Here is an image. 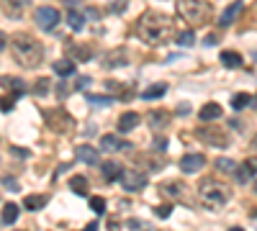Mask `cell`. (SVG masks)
<instances>
[{"mask_svg": "<svg viewBox=\"0 0 257 231\" xmlns=\"http://www.w3.org/2000/svg\"><path fill=\"white\" fill-rule=\"evenodd\" d=\"M100 149H103V152H131V144L121 142L118 136L108 134V136H103V139H100Z\"/></svg>", "mask_w": 257, "mask_h": 231, "instance_id": "obj_10", "label": "cell"}, {"mask_svg": "<svg viewBox=\"0 0 257 231\" xmlns=\"http://www.w3.org/2000/svg\"><path fill=\"white\" fill-rule=\"evenodd\" d=\"M16 219H18V206L16 203H5L3 206V224L10 226V224H16Z\"/></svg>", "mask_w": 257, "mask_h": 231, "instance_id": "obj_26", "label": "cell"}, {"mask_svg": "<svg viewBox=\"0 0 257 231\" xmlns=\"http://www.w3.org/2000/svg\"><path fill=\"white\" fill-rule=\"evenodd\" d=\"M100 169H103V180H108V182L121 180V175H124L121 164H116V162H103V164H100Z\"/></svg>", "mask_w": 257, "mask_h": 231, "instance_id": "obj_15", "label": "cell"}, {"mask_svg": "<svg viewBox=\"0 0 257 231\" xmlns=\"http://www.w3.org/2000/svg\"><path fill=\"white\" fill-rule=\"evenodd\" d=\"M137 34L142 41L152 44V46H160L165 44L168 39L175 36V21L170 18V15L165 13H157V10H147L139 23H137Z\"/></svg>", "mask_w": 257, "mask_h": 231, "instance_id": "obj_1", "label": "cell"}, {"mask_svg": "<svg viewBox=\"0 0 257 231\" xmlns=\"http://www.w3.org/2000/svg\"><path fill=\"white\" fill-rule=\"evenodd\" d=\"M44 121L52 126V131L57 134H70L75 129V118L65 111V108H52V111H44Z\"/></svg>", "mask_w": 257, "mask_h": 231, "instance_id": "obj_5", "label": "cell"}, {"mask_svg": "<svg viewBox=\"0 0 257 231\" xmlns=\"http://www.w3.org/2000/svg\"><path fill=\"white\" fill-rule=\"evenodd\" d=\"M177 13L190 26H203L211 18V5L206 0H177Z\"/></svg>", "mask_w": 257, "mask_h": 231, "instance_id": "obj_4", "label": "cell"}, {"mask_svg": "<svg viewBox=\"0 0 257 231\" xmlns=\"http://www.w3.org/2000/svg\"><path fill=\"white\" fill-rule=\"evenodd\" d=\"M250 103H252V100H250V95H245V92H239V95L232 98V108H234V111H242V108L250 105Z\"/></svg>", "mask_w": 257, "mask_h": 231, "instance_id": "obj_32", "label": "cell"}, {"mask_svg": "<svg viewBox=\"0 0 257 231\" xmlns=\"http://www.w3.org/2000/svg\"><path fill=\"white\" fill-rule=\"evenodd\" d=\"M85 15H87V18H93V21H95V18H98V10H93V8H90Z\"/></svg>", "mask_w": 257, "mask_h": 231, "instance_id": "obj_46", "label": "cell"}, {"mask_svg": "<svg viewBox=\"0 0 257 231\" xmlns=\"http://www.w3.org/2000/svg\"><path fill=\"white\" fill-rule=\"evenodd\" d=\"M229 231H242V229H237V226H234V229H229Z\"/></svg>", "mask_w": 257, "mask_h": 231, "instance_id": "obj_48", "label": "cell"}, {"mask_svg": "<svg viewBox=\"0 0 257 231\" xmlns=\"http://www.w3.org/2000/svg\"><path fill=\"white\" fill-rule=\"evenodd\" d=\"M80 231H98V224L93 221V224H87V226H85V229H80Z\"/></svg>", "mask_w": 257, "mask_h": 231, "instance_id": "obj_44", "label": "cell"}, {"mask_svg": "<svg viewBox=\"0 0 257 231\" xmlns=\"http://www.w3.org/2000/svg\"><path fill=\"white\" fill-rule=\"evenodd\" d=\"M129 226H131L134 231H149V226H147L144 221H129Z\"/></svg>", "mask_w": 257, "mask_h": 231, "instance_id": "obj_39", "label": "cell"}, {"mask_svg": "<svg viewBox=\"0 0 257 231\" xmlns=\"http://www.w3.org/2000/svg\"><path fill=\"white\" fill-rule=\"evenodd\" d=\"M3 85H10V87H16V90H13V92H16V95H23V92H26V85L18 80V77H10V80H8V77H3Z\"/></svg>", "mask_w": 257, "mask_h": 231, "instance_id": "obj_31", "label": "cell"}, {"mask_svg": "<svg viewBox=\"0 0 257 231\" xmlns=\"http://www.w3.org/2000/svg\"><path fill=\"white\" fill-rule=\"evenodd\" d=\"M49 90H52V80L49 77H39L36 85H34V92L39 98H44V95H49Z\"/></svg>", "mask_w": 257, "mask_h": 231, "instance_id": "obj_27", "label": "cell"}, {"mask_svg": "<svg viewBox=\"0 0 257 231\" xmlns=\"http://www.w3.org/2000/svg\"><path fill=\"white\" fill-rule=\"evenodd\" d=\"M232 175H234V180H237L239 185H245V182L250 180V175H252V172L247 169V164H237V169H234Z\"/></svg>", "mask_w": 257, "mask_h": 231, "instance_id": "obj_30", "label": "cell"}, {"mask_svg": "<svg viewBox=\"0 0 257 231\" xmlns=\"http://www.w3.org/2000/svg\"><path fill=\"white\" fill-rule=\"evenodd\" d=\"M206 164V157L203 154H195V152H188L183 159H180V169H183L185 175H193V172H201Z\"/></svg>", "mask_w": 257, "mask_h": 231, "instance_id": "obj_9", "label": "cell"}, {"mask_svg": "<svg viewBox=\"0 0 257 231\" xmlns=\"http://www.w3.org/2000/svg\"><path fill=\"white\" fill-rule=\"evenodd\" d=\"M165 92H168V85L165 82H155V85H149L147 90H142V98L144 100H157V98H162Z\"/></svg>", "mask_w": 257, "mask_h": 231, "instance_id": "obj_18", "label": "cell"}, {"mask_svg": "<svg viewBox=\"0 0 257 231\" xmlns=\"http://www.w3.org/2000/svg\"><path fill=\"white\" fill-rule=\"evenodd\" d=\"M67 26H70L72 31H83L85 18H83V13H80L78 8H70V10H67Z\"/></svg>", "mask_w": 257, "mask_h": 231, "instance_id": "obj_21", "label": "cell"}, {"mask_svg": "<svg viewBox=\"0 0 257 231\" xmlns=\"http://www.w3.org/2000/svg\"><path fill=\"white\" fill-rule=\"evenodd\" d=\"M111 10L113 13H124L126 10V0H111Z\"/></svg>", "mask_w": 257, "mask_h": 231, "instance_id": "obj_36", "label": "cell"}, {"mask_svg": "<svg viewBox=\"0 0 257 231\" xmlns=\"http://www.w3.org/2000/svg\"><path fill=\"white\" fill-rule=\"evenodd\" d=\"M216 41H219V36H214V34L206 36V44H208V46H211V44H216Z\"/></svg>", "mask_w": 257, "mask_h": 231, "instance_id": "obj_45", "label": "cell"}, {"mask_svg": "<svg viewBox=\"0 0 257 231\" xmlns=\"http://www.w3.org/2000/svg\"><path fill=\"white\" fill-rule=\"evenodd\" d=\"M147 121H149V126H152L155 131H160V129H165L170 123V113L168 111H152L147 116Z\"/></svg>", "mask_w": 257, "mask_h": 231, "instance_id": "obj_13", "label": "cell"}, {"mask_svg": "<svg viewBox=\"0 0 257 231\" xmlns=\"http://www.w3.org/2000/svg\"><path fill=\"white\" fill-rule=\"evenodd\" d=\"M90 82H93L90 77H78V87H80V90H83V87H87Z\"/></svg>", "mask_w": 257, "mask_h": 231, "instance_id": "obj_41", "label": "cell"}, {"mask_svg": "<svg viewBox=\"0 0 257 231\" xmlns=\"http://www.w3.org/2000/svg\"><path fill=\"white\" fill-rule=\"evenodd\" d=\"M221 65H224L226 70L242 67V54H237V52H221Z\"/></svg>", "mask_w": 257, "mask_h": 231, "instance_id": "obj_22", "label": "cell"}, {"mask_svg": "<svg viewBox=\"0 0 257 231\" xmlns=\"http://www.w3.org/2000/svg\"><path fill=\"white\" fill-rule=\"evenodd\" d=\"M36 23L41 31H54L57 23H59V10L52 8V5H41L36 8Z\"/></svg>", "mask_w": 257, "mask_h": 231, "instance_id": "obj_7", "label": "cell"}, {"mask_svg": "<svg viewBox=\"0 0 257 231\" xmlns=\"http://www.w3.org/2000/svg\"><path fill=\"white\" fill-rule=\"evenodd\" d=\"M57 95H59V98H65V95H67V85H65V82H62V85H57Z\"/></svg>", "mask_w": 257, "mask_h": 231, "instance_id": "obj_43", "label": "cell"}, {"mask_svg": "<svg viewBox=\"0 0 257 231\" xmlns=\"http://www.w3.org/2000/svg\"><path fill=\"white\" fill-rule=\"evenodd\" d=\"M70 190H72L75 195H87V180H85L83 175H75V177L70 180Z\"/></svg>", "mask_w": 257, "mask_h": 231, "instance_id": "obj_24", "label": "cell"}, {"mask_svg": "<svg viewBox=\"0 0 257 231\" xmlns=\"http://www.w3.org/2000/svg\"><path fill=\"white\" fill-rule=\"evenodd\" d=\"M121 185H124L126 193H139L147 185V175L139 172V169H129V172L121 175Z\"/></svg>", "mask_w": 257, "mask_h": 231, "instance_id": "obj_8", "label": "cell"}, {"mask_svg": "<svg viewBox=\"0 0 257 231\" xmlns=\"http://www.w3.org/2000/svg\"><path fill=\"white\" fill-rule=\"evenodd\" d=\"M155 213H157V219H168V216L172 213V206H170V203H165V206H157V208H155Z\"/></svg>", "mask_w": 257, "mask_h": 231, "instance_id": "obj_35", "label": "cell"}, {"mask_svg": "<svg viewBox=\"0 0 257 231\" xmlns=\"http://www.w3.org/2000/svg\"><path fill=\"white\" fill-rule=\"evenodd\" d=\"M232 198V188L219 180H203L198 185V203L206 211H219L226 206V200Z\"/></svg>", "mask_w": 257, "mask_h": 231, "instance_id": "obj_3", "label": "cell"}, {"mask_svg": "<svg viewBox=\"0 0 257 231\" xmlns=\"http://www.w3.org/2000/svg\"><path fill=\"white\" fill-rule=\"evenodd\" d=\"M245 164H247V169H250V172H252V175L257 172V159H247Z\"/></svg>", "mask_w": 257, "mask_h": 231, "instance_id": "obj_42", "label": "cell"}, {"mask_svg": "<svg viewBox=\"0 0 257 231\" xmlns=\"http://www.w3.org/2000/svg\"><path fill=\"white\" fill-rule=\"evenodd\" d=\"M10 54H13V59H16L21 67L31 70V67H36L41 62L44 46L34 36H28V34H16L10 39Z\"/></svg>", "mask_w": 257, "mask_h": 231, "instance_id": "obj_2", "label": "cell"}, {"mask_svg": "<svg viewBox=\"0 0 257 231\" xmlns=\"http://www.w3.org/2000/svg\"><path fill=\"white\" fill-rule=\"evenodd\" d=\"M177 113H180V116H188V113H190V105H188V103H180V105H177Z\"/></svg>", "mask_w": 257, "mask_h": 231, "instance_id": "obj_40", "label": "cell"}, {"mask_svg": "<svg viewBox=\"0 0 257 231\" xmlns=\"http://www.w3.org/2000/svg\"><path fill=\"white\" fill-rule=\"evenodd\" d=\"M198 116H201V121H216L221 116V105L219 103H206L198 111Z\"/></svg>", "mask_w": 257, "mask_h": 231, "instance_id": "obj_19", "label": "cell"}, {"mask_svg": "<svg viewBox=\"0 0 257 231\" xmlns=\"http://www.w3.org/2000/svg\"><path fill=\"white\" fill-rule=\"evenodd\" d=\"M70 57L78 59V62H87L90 57H93V49H90L87 44H72L70 46Z\"/></svg>", "mask_w": 257, "mask_h": 231, "instance_id": "obj_16", "label": "cell"}, {"mask_svg": "<svg viewBox=\"0 0 257 231\" xmlns=\"http://www.w3.org/2000/svg\"><path fill=\"white\" fill-rule=\"evenodd\" d=\"M252 147H255V149H257V136H255V139H252Z\"/></svg>", "mask_w": 257, "mask_h": 231, "instance_id": "obj_47", "label": "cell"}, {"mask_svg": "<svg viewBox=\"0 0 257 231\" xmlns=\"http://www.w3.org/2000/svg\"><path fill=\"white\" fill-rule=\"evenodd\" d=\"M255 193H257V182H255Z\"/></svg>", "mask_w": 257, "mask_h": 231, "instance_id": "obj_49", "label": "cell"}, {"mask_svg": "<svg viewBox=\"0 0 257 231\" xmlns=\"http://www.w3.org/2000/svg\"><path fill=\"white\" fill-rule=\"evenodd\" d=\"M103 62H105V67H124L129 62V54H126V49H113Z\"/></svg>", "mask_w": 257, "mask_h": 231, "instance_id": "obj_14", "label": "cell"}, {"mask_svg": "<svg viewBox=\"0 0 257 231\" xmlns=\"http://www.w3.org/2000/svg\"><path fill=\"white\" fill-rule=\"evenodd\" d=\"M242 13V0H237V3H232L229 8H226L224 13H221V18H219V26H232L234 23V18H237V15Z\"/></svg>", "mask_w": 257, "mask_h": 231, "instance_id": "obj_12", "label": "cell"}, {"mask_svg": "<svg viewBox=\"0 0 257 231\" xmlns=\"http://www.w3.org/2000/svg\"><path fill=\"white\" fill-rule=\"evenodd\" d=\"M252 103H255V105H257V98H255V100H252Z\"/></svg>", "mask_w": 257, "mask_h": 231, "instance_id": "obj_50", "label": "cell"}, {"mask_svg": "<svg viewBox=\"0 0 257 231\" xmlns=\"http://www.w3.org/2000/svg\"><path fill=\"white\" fill-rule=\"evenodd\" d=\"M255 59H257V52H255Z\"/></svg>", "mask_w": 257, "mask_h": 231, "instance_id": "obj_51", "label": "cell"}, {"mask_svg": "<svg viewBox=\"0 0 257 231\" xmlns=\"http://www.w3.org/2000/svg\"><path fill=\"white\" fill-rule=\"evenodd\" d=\"M90 208L95 213H105V200L103 198H90Z\"/></svg>", "mask_w": 257, "mask_h": 231, "instance_id": "obj_34", "label": "cell"}, {"mask_svg": "<svg viewBox=\"0 0 257 231\" xmlns=\"http://www.w3.org/2000/svg\"><path fill=\"white\" fill-rule=\"evenodd\" d=\"M85 98H87L90 105H100V108L113 105V98H105V95H93V92H90V95H85Z\"/></svg>", "mask_w": 257, "mask_h": 231, "instance_id": "obj_29", "label": "cell"}, {"mask_svg": "<svg viewBox=\"0 0 257 231\" xmlns=\"http://www.w3.org/2000/svg\"><path fill=\"white\" fill-rule=\"evenodd\" d=\"M23 206H26L28 211H39V208L47 206V195H26Z\"/></svg>", "mask_w": 257, "mask_h": 231, "instance_id": "obj_25", "label": "cell"}, {"mask_svg": "<svg viewBox=\"0 0 257 231\" xmlns=\"http://www.w3.org/2000/svg\"><path fill=\"white\" fill-rule=\"evenodd\" d=\"M78 159L85 162V164H98V152L87 144H80L78 147Z\"/></svg>", "mask_w": 257, "mask_h": 231, "instance_id": "obj_17", "label": "cell"}, {"mask_svg": "<svg viewBox=\"0 0 257 231\" xmlns=\"http://www.w3.org/2000/svg\"><path fill=\"white\" fill-rule=\"evenodd\" d=\"M160 190H162V193H168V195H172L175 200H183V190H185V185H183V182H162V185H160Z\"/></svg>", "mask_w": 257, "mask_h": 231, "instance_id": "obj_20", "label": "cell"}, {"mask_svg": "<svg viewBox=\"0 0 257 231\" xmlns=\"http://www.w3.org/2000/svg\"><path fill=\"white\" fill-rule=\"evenodd\" d=\"M175 41H177L180 46H193V44H195V31H193V28L180 31V34L175 36Z\"/></svg>", "mask_w": 257, "mask_h": 231, "instance_id": "obj_28", "label": "cell"}, {"mask_svg": "<svg viewBox=\"0 0 257 231\" xmlns=\"http://www.w3.org/2000/svg\"><path fill=\"white\" fill-rule=\"evenodd\" d=\"M216 169H219V172H234V169H237V162H232V159H216Z\"/></svg>", "mask_w": 257, "mask_h": 231, "instance_id": "obj_33", "label": "cell"}, {"mask_svg": "<svg viewBox=\"0 0 257 231\" xmlns=\"http://www.w3.org/2000/svg\"><path fill=\"white\" fill-rule=\"evenodd\" d=\"M10 152H13V157H18V159L28 157V149H23V147H10Z\"/></svg>", "mask_w": 257, "mask_h": 231, "instance_id": "obj_37", "label": "cell"}, {"mask_svg": "<svg viewBox=\"0 0 257 231\" xmlns=\"http://www.w3.org/2000/svg\"><path fill=\"white\" fill-rule=\"evenodd\" d=\"M3 188L5 190H18V182L13 180V177H3Z\"/></svg>", "mask_w": 257, "mask_h": 231, "instance_id": "obj_38", "label": "cell"}, {"mask_svg": "<svg viewBox=\"0 0 257 231\" xmlns=\"http://www.w3.org/2000/svg\"><path fill=\"white\" fill-rule=\"evenodd\" d=\"M137 123H139V113L137 111H126L124 116L118 118V131L121 134H129V131L137 129Z\"/></svg>", "mask_w": 257, "mask_h": 231, "instance_id": "obj_11", "label": "cell"}, {"mask_svg": "<svg viewBox=\"0 0 257 231\" xmlns=\"http://www.w3.org/2000/svg\"><path fill=\"white\" fill-rule=\"evenodd\" d=\"M54 72H57L59 77L75 75V62H72V59H57V62H54Z\"/></svg>", "mask_w": 257, "mask_h": 231, "instance_id": "obj_23", "label": "cell"}, {"mask_svg": "<svg viewBox=\"0 0 257 231\" xmlns=\"http://www.w3.org/2000/svg\"><path fill=\"white\" fill-rule=\"evenodd\" d=\"M198 139L203 144H208V147H219V149L229 147V136H226V131H221V129L203 126V129H198Z\"/></svg>", "mask_w": 257, "mask_h": 231, "instance_id": "obj_6", "label": "cell"}]
</instances>
